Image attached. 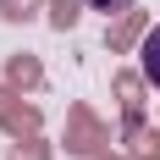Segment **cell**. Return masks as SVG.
<instances>
[{
	"mask_svg": "<svg viewBox=\"0 0 160 160\" xmlns=\"http://www.w3.org/2000/svg\"><path fill=\"white\" fill-rule=\"evenodd\" d=\"M138 72L160 88V28H149V33H144V44H138Z\"/></svg>",
	"mask_w": 160,
	"mask_h": 160,
	"instance_id": "52a82bcc",
	"label": "cell"
},
{
	"mask_svg": "<svg viewBox=\"0 0 160 160\" xmlns=\"http://www.w3.org/2000/svg\"><path fill=\"white\" fill-rule=\"evenodd\" d=\"M94 160H127V155H111V149H105V155H94Z\"/></svg>",
	"mask_w": 160,
	"mask_h": 160,
	"instance_id": "7c38bea8",
	"label": "cell"
},
{
	"mask_svg": "<svg viewBox=\"0 0 160 160\" xmlns=\"http://www.w3.org/2000/svg\"><path fill=\"white\" fill-rule=\"evenodd\" d=\"M44 17H50V28H55V33H66V28H78L83 0H50V6H44Z\"/></svg>",
	"mask_w": 160,
	"mask_h": 160,
	"instance_id": "ba28073f",
	"label": "cell"
},
{
	"mask_svg": "<svg viewBox=\"0 0 160 160\" xmlns=\"http://www.w3.org/2000/svg\"><path fill=\"white\" fill-rule=\"evenodd\" d=\"M44 0H0V22H33Z\"/></svg>",
	"mask_w": 160,
	"mask_h": 160,
	"instance_id": "9c48e42d",
	"label": "cell"
},
{
	"mask_svg": "<svg viewBox=\"0 0 160 160\" xmlns=\"http://www.w3.org/2000/svg\"><path fill=\"white\" fill-rule=\"evenodd\" d=\"M39 127H44L39 105L22 99V88L0 83V132H11V138H39Z\"/></svg>",
	"mask_w": 160,
	"mask_h": 160,
	"instance_id": "7a4b0ae2",
	"label": "cell"
},
{
	"mask_svg": "<svg viewBox=\"0 0 160 160\" xmlns=\"http://www.w3.org/2000/svg\"><path fill=\"white\" fill-rule=\"evenodd\" d=\"M6 83H11V88H22V94H33V88L44 83V66H39V55H28V50L6 55Z\"/></svg>",
	"mask_w": 160,
	"mask_h": 160,
	"instance_id": "5b68a950",
	"label": "cell"
},
{
	"mask_svg": "<svg viewBox=\"0 0 160 160\" xmlns=\"http://www.w3.org/2000/svg\"><path fill=\"white\" fill-rule=\"evenodd\" d=\"M6 160H50V144H44V138H17Z\"/></svg>",
	"mask_w": 160,
	"mask_h": 160,
	"instance_id": "30bf717a",
	"label": "cell"
},
{
	"mask_svg": "<svg viewBox=\"0 0 160 160\" xmlns=\"http://www.w3.org/2000/svg\"><path fill=\"white\" fill-rule=\"evenodd\" d=\"M122 144H127V160H160V132L144 116H122Z\"/></svg>",
	"mask_w": 160,
	"mask_h": 160,
	"instance_id": "277c9868",
	"label": "cell"
},
{
	"mask_svg": "<svg viewBox=\"0 0 160 160\" xmlns=\"http://www.w3.org/2000/svg\"><path fill=\"white\" fill-rule=\"evenodd\" d=\"M144 72H116L111 88H116V105H122V116H144Z\"/></svg>",
	"mask_w": 160,
	"mask_h": 160,
	"instance_id": "8992f818",
	"label": "cell"
},
{
	"mask_svg": "<svg viewBox=\"0 0 160 160\" xmlns=\"http://www.w3.org/2000/svg\"><path fill=\"white\" fill-rule=\"evenodd\" d=\"M88 6H94V11H105V17H122V11H132V6H138V0H88Z\"/></svg>",
	"mask_w": 160,
	"mask_h": 160,
	"instance_id": "8fae6325",
	"label": "cell"
},
{
	"mask_svg": "<svg viewBox=\"0 0 160 160\" xmlns=\"http://www.w3.org/2000/svg\"><path fill=\"white\" fill-rule=\"evenodd\" d=\"M61 144H66V155L94 160V155H105V149H111V127H105L88 105H72V111H66V132H61Z\"/></svg>",
	"mask_w": 160,
	"mask_h": 160,
	"instance_id": "6da1fadb",
	"label": "cell"
},
{
	"mask_svg": "<svg viewBox=\"0 0 160 160\" xmlns=\"http://www.w3.org/2000/svg\"><path fill=\"white\" fill-rule=\"evenodd\" d=\"M144 33H149V11L132 6V11H122L111 28H105V44H111V55H127L132 44H144Z\"/></svg>",
	"mask_w": 160,
	"mask_h": 160,
	"instance_id": "3957f363",
	"label": "cell"
}]
</instances>
